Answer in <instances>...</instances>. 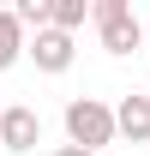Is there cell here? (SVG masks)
I'll use <instances>...</instances> for the list:
<instances>
[{"mask_svg":"<svg viewBox=\"0 0 150 156\" xmlns=\"http://www.w3.org/2000/svg\"><path fill=\"white\" fill-rule=\"evenodd\" d=\"M144 96H150V90H144Z\"/></svg>","mask_w":150,"mask_h":156,"instance_id":"30bf717a","label":"cell"},{"mask_svg":"<svg viewBox=\"0 0 150 156\" xmlns=\"http://www.w3.org/2000/svg\"><path fill=\"white\" fill-rule=\"evenodd\" d=\"M90 18H96V36H102L108 54H138L144 48V24L132 12V0H96Z\"/></svg>","mask_w":150,"mask_h":156,"instance_id":"7a4b0ae2","label":"cell"},{"mask_svg":"<svg viewBox=\"0 0 150 156\" xmlns=\"http://www.w3.org/2000/svg\"><path fill=\"white\" fill-rule=\"evenodd\" d=\"M54 156H96V150H78V144H60Z\"/></svg>","mask_w":150,"mask_h":156,"instance_id":"ba28073f","label":"cell"},{"mask_svg":"<svg viewBox=\"0 0 150 156\" xmlns=\"http://www.w3.org/2000/svg\"><path fill=\"white\" fill-rule=\"evenodd\" d=\"M42 144V120H36V108L30 102H12L6 114H0V150H36Z\"/></svg>","mask_w":150,"mask_h":156,"instance_id":"3957f363","label":"cell"},{"mask_svg":"<svg viewBox=\"0 0 150 156\" xmlns=\"http://www.w3.org/2000/svg\"><path fill=\"white\" fill-rule=\"evenodd\" d=\"M114 138H120V120H114V108L102 96H72L66 102V144L102 150V144H114Z\"/></svg>","mask_w":150,"mask_h":156,"instance_id":"6da1fadb","label":"cell"},{"mask_svg":"<svg viewBox=\"0 0 150 156\" xmlns=\"http://www.w3.org/2000/svg\"><path fill=\"white\" fill-rule=\"evenodd\" d=\"M72 36L66 30H42V36H30V60H36V72H66L72 66Z\"/></svg>","mask_w":150,"mask_h":156,"instance_id":"277c9868","label":"cell"},{"mask_svg":"<svg viewBox=\"0 0 150 156\" xmlns=\"http://www.w3.org/2000/svg\"><path fill=\"white\" fill-rule=\"evenodd\" d=\"M0 114H6V108H0Z\"/></svg>","mask_w":150,"mask_h":156,"instance_id":"9c48e42d","label":"cell"},{"mask_svg":"<svg viewBox=\"0 0 150 156\" xmlns=\"http://www.w3.org/2000/svg\"><path fill=\"white\" fill-rule=\"evenodd\" d=\"M114 120H120V138H132V144H150V96H144V90L114 102Z\"/></svg>","mask_w":150,"mask_h":156,"instance_id":"5b68a950","label":"cell"},{"mask_svg":"<svg viewBox=\"0 0 150 156\" xmlns=\"http://www.w3.org/2000/svg\"><path fill=\"white\" fill-rule=\"evenodd\" d=\"M90 12H96L90 0H54V24H48V30H66V36H72V30L90 18Z\"/></svg>","mask_w":150,"mask_h":156,"instance_id":"52a82bcc","label":"cell"},{"mask_svg":"<svg viewBox=\"0 0 150 156\" xmlns=\"http://www.w3.org/2000/svg\"><path fill=\"white\" fill-rule=\"evenodd\" d=\"M24 54H30V36H24L18 12H0V72H6V66H18Z\"/></svg>","mask_w":150,"mask_h":156,"instance_id":"8992f818","label":"cell"}]
</instances>
